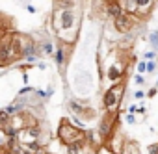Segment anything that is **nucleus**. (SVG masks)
<instances>
[{
    "label": "nucleus",
    "instance_id": "obj_6",
    "mask_svg": "<svg viewBox=\"0 0 158 154\" xmlns=\"http://www.w3.org/2000/svg\"><path fill=\"white\" fill-rule=\"evenodd\" d=\"M112 134H114V119L112 117H104L101 121V126H99V136L102 139H108Z\"/></svg>",
    "mask_w": 158,
    "mask_h": 154
},
{
    "label": "nucleus",
    "instance_id": "obj_13",
    "mask_svg": "<svg viewBox=\"0 0 158 154\" xmlns=\"http://www.w3.org/2000/svg\"><path fill=\"white\" fill-rule=\"evenodd\" d=\"M8 147H10V137L6 136V132H4V130H0V154L6 152V150H8Z\"/></svg>",
    "mask_w": 158,
    "mask_h": 154
},
{
    "label": "nucleus",
    "instance_id": "obj_10",
    "mask_svg": "<svg viewBox=\"0 0 158 154\" xmlns=\"http://www.w3.org/2000/svg\"><path fill=\"white\" fill-rule=\"evenodd\" d=\"M136 2H138V10H136V15H147L154 0H136Z\"/></svg>",
    "mask_w": 158,
    "mask_h": 154
},
{
    "label": "nucleus",
    "instance_id": "obj_15",
    "mask_svg": "<svg viewBox=\"0 0 158 154\" xmlns=\"http://www.w3.org/2000/svg\"><path fill=\"white\" fill-rule=\"evenodd\" d=\"M82 145H84V143H71V145H65V147H67V154H80Z\"/></svg>",
    "mask_w": 158,
    "mask_h": 154
},
{
    "label": "nucleus",
    "instance_id": "obj_23",
    "mask_svg": "<svg viewBox=\"0 0 158 154\" xmlns=\"http://www.w3.org/2000/svg\"><path fill=\"white\" fill-rule=\"evenodd\" d=\"M134 84H138V86L143 84V76H141V74H136V76H134Z\"/></svg>",
    "mask_w": 158,
    "mask_h": 154
},
{
    "label": "nucleus",
    "instance_id": "obj_5",
    "mask_svg": "<svg viewBox=\"0 0 158 154\" xmlns=\"http://www.w3.org/2000/svg\"><path fill=\"white\" fill-rule=\"evenodd\" d=\"M74 26V13L71 10H61L60 11V28L61 30H71Z\"/></svg>",
    "mask_w": 158,
    "mask_h": 154
},
{
    "label": "nucleus",
    "instance_id": "obj_26",
    "mask_svg": "<svg viewBox=\"0 0 158 154\" xmlns=\"http://www.w3.org/2000/svg\"><path fill=\"white\" fill-rule=\"evenodd\" d=\"M156 93H158V89H156V87H152V89H149V93H147V97H154Z\"/></svg>",
    "mask_w": 158,
    "mask_h": 154
},
{
    "label": "nucleus",
    "instance_id": "obj_18",
    "mask_svg": "<svg viewBox=\"0 0 158 154\" xmlns=\"http://www.w3.org/2000/svg\"><path fill=\"white\" fill-rule=\"evenodd\" d=\"M149 41H151V45H152L154 48H158V30H152V32L149 34Z\"/></svg>",
    "mask_w": 158,
    "mask_h": 154
},
{
    "label": "nucleus",
    "instance_id": "obj_9",
    "mask_svg": "<svg viewBox=\"0 0 158 154\" xmlns=\"http://www.w3.org/2000/svg\"><path fill=\"white\" fill-rule=\"evenodd\" d=\"M52 56H54V61H56V65H58V67L61 69V67L65 65V59H67L65 48H63V47H58V48L54 50V54H52Z\"/></svg>",
    "mask_w": 158,
    "mask_h": 154
},
{
    "label": "nucleus",
    "instance_id": "obj_8",
    "mask_svg": "<svg viewBox=\"0 0 158 154\" xmlns=\"http://www.w3.org/2000/svg\"><path fill=\"white\" fill-rule=\"evenodd\" d=\"M117 2H119V6L123 8L125 13L136 15V10H138V2H136V0H117Z\"/></svg>",
    "mask_w": 158,
    "mask_h": 154
},
{
    "label": "nucleus",
    "instance_id": "obj_25",
    "mask_svg": "<svg viewBox=\"0 0 158 154\" xmlns=\"http://www.w3.org/2000/svg\"><path fill=\"white\" fill-rule=\"evenodd\" d=\"M136 111H138V106L136 104H130L128 106V113H136Z\"/></svg>",
    "mask_w": 158,
    "mask_h": 154
},
{
    "label": "nucleus",
    "instance_id": "obj_12",
    "mask_svg": "<svg viewBox=\"0 0 158 154\" xmlns=\"http://www.w3.org/2000/svg\"><path fill=\"white\" fill-rule=\"evenodd\" d=\"M121 74H123V71H121V67H117V65H114V67H110V71H108V78H110L112 82H117V80L121 78Z\"/></svg>",
    "mask_w": 158,
    "mask_h": 154
},
{
    "label": "nucleus",
    "instance_id": "obj_24",
    "mask_svg": "<svg viewBox=\"0 0 158 154\" xmlns=\"http://www.w3.org/2000/svg\"><path fill=\"white\" fill-rule=\"evenodd\" d=\"M143 97H145V91H141V89L134 93V99H138V100H139V99H143Z\"/></svg>",
    "mask_w": 158,
    "mask_h": 154
},
{
    "label": "nucleus",
    "instance_id": "obj_3",
    "mask_svg": "<svg viewBox=\"0 0 158 154\" xmlns=\"http://www.w3.org/2000/svg\"><path fill=\"white\" fill-rule=\"evenodd\" d=\"M13 58H17V52L13 48L11 34H4L2 37H0V65L11 61Z\"/></svg>",
    "mask_w": 158,
    "mask_h": 154
},
{
    "label": "nucleus",
    "instance_id": "obj_22",
    "mask_svg": "<svg viewBox=\"0 0 158 154\" xmlns=\"http://www.w3.org/2000/svg\"><path fill=\"white\" fill-rule=\"evenodd\" d=\"M149 154H158V143H152V145H149Z\"/></svg>",
    "mask_w": 158,
    "mask_h": 154
},
{
    "label": "nucleus",
    "instance_id": "obj_20",
    "mask_svg": "<svg viewBox=\"0 0 158 154\" xmlns=\"http://www.w3.org/2000/svg\"><path fill=\"white\" fill-rule=\"evenodd\" d=\"M125 121H127V124H136V117H134V113H127V117H125Z\"/></svg>",
    "mask_w": 158,
    "mask_h": 154
},
{
    "label": "nucleus",
    "instance_id": "obj_16",
    "mask_svg": "<svg viewBox=\"0 0 158 154\" xmlns=\"http://www.w3.org/2000/svg\"><path fill=\"white\" fill-rule=\"evenodd\" d=\"M10 119H11V115H8L4 110L0 111V130H4V128L10 124Z\"/></svg>",
    "mask_w": 158,
    "mask_h": 154
},
{
    "label": "nucleus",
    "instance_id": "obj_1",
    "mask_svg": "<svg viewBox=\"0 0 158 154\" xmlns=\"http://www.w3.org/2000/svg\"><path fill=\"white\" fill-rule=\"evenodd\" d=\"M58 137L63 145H71V143H84L86 134H84V130H80L78 126L71 124L67 119H63L58 128Z\"/></svg>",
    "mask_w": 158,
    "mask_h": 154
},
{
    "label": "nucleus",
    "instance_id": "obj_17",
    "mask_svg": "<svg viewBox=\"0 0 158 154\" xmlns=\"http://www.w3.org/2000/svg\"><path fill=\"white\" fill-rule=\"evenodd\" d=\"M156 69H158V63H156L154 59H151V61H145V72L152 74V72H156Z\"/></svg>",
    "mask_w": 158,
    "mask_h": 154
},
{
    "label": "nucleus",
    "instance_id": "obj_11",
    "mask_svg": "<svg viewBox=\"0 0 158 154\" xmlns=\"http://www.w3.org/2000/svg\"><path fill=\"white\" fill-rule=\"evenodd\" d=\"M106 13H108L112 19H115V17L123 15L125 11H123V8L119 6V2H110V4H108V8H106Z\"/></svg>",
    "mask_w": 158,
    "mask_h": 154
},
{
    "label": "nucleus",
    "instance_id": "obj_19",
    "mask_svg": "<svg viewBox=\"0 0 158 154\" xmlns=\"http://www.w3.org/2000/svg\"><path fill=\"white\" fill-rule=\"evenodd\" d=\"M154 58H156V52H154V50H147V52L143 54V59H145V61H151V59H154Z\"/></svg>",
    "mask_w": 158,
    "mask_h": 154
},
{
    "label": "nucleus",
    "instance_id": "obj_21",
    "mask_svg": "<svg viewBox=\"0 0 158 154\" xmlns=\"http://www.w3.org/2000/svg\"><path fill=\"white\" fill-rule=\"evenodd\" d=\"M136 69H138V74H145V59H141Z\"/></svg>",
    "mask_w": 158,
    "mask_h": 154
},
{
    "label": "nucleus",
    "instance_id": "obj_14",
    "mask_svg": "<svg viewBox=\"0 0 158 154\" xmlns=\"http://www.w3.org/2000/svg\"><path fill=\"white\" fill-rule=\"evenodd\" d=\"M41 52H43L45 56H52V54H54V45H52L50 41H43V43H41Z\"/></svg>",
    "mask_w": 158,
    "mask_h": 154
},
{
    "label": "nucleus",
    "instance_id": "obj_4",
    "mask_svg": "<svg viewBox=\"0 0 158 154\" xmlns=\"http://www.w3.org/2000/svg\"><path fill=\"white\" fill-rule=\"evenodd\" d=\"M132 17H134V15H128V13H123V15L115 17V19H114V26H115V30L121 32V34L130 32V30H132Z\"/></svg>",
    "mask_w": 158,
    "mask_h": 154
},
{
    "label": "nucleus",
    "instance_id": "obj_2",
    "mask_svg": "<svg viewBox=\"0 0 158 154\" xmlns=\"http://www.w3.org/2000/svg\"><path fill=\"white\" fill-rule=\"evenodd\" d=\"M123 89H125V87H123L121 84H114V86H112V87L104 93L102 102H104V108H106V111H108V113H115V110L119 108Z\"/></svg>",
    "mask_w": 158,
    "mask_h": 154
},
{
    "label": "nucleus",
    "instance_id": "obj_7",
    "mask_svg": "<svg viewBox=\"0 0 158 154\" xmlns=\"http://www.w3.org/2000/svg\"><path fill=\"white\" fill-rule=\"evenodd\" d=\"M108 150L112 152V154H123V137L121 136H110L108 139Z\"/></svg>",
    "mask_w": 158,
    "mask_h": 154
},
{
    "label": "nucleus",
    "instance_id": "obj_27",
    "mask_svg": "<svg viewBox=\"0 0 158 154\" xmlns=\"http://www.w3.org/2000/svg\"><path fill=\"white\" fill-rule=\"evenodd\" d=\"M2 154H17V152H11V150H6V152H2Z\"/></svg>",
    "mask_w": 158,
    "mask_h": 154
}]
</instances>
